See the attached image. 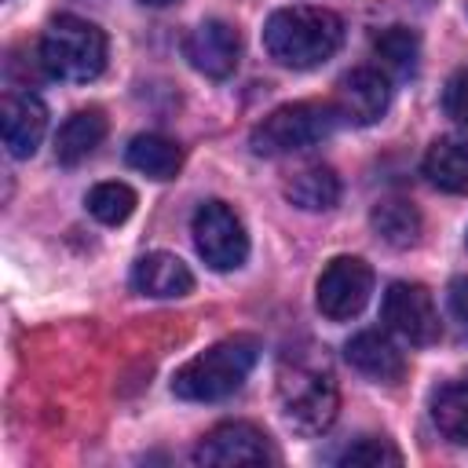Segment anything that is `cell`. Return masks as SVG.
Returning <instances> with one entry per match:
<instances>
[{
	"mask_svg": "<svg viewBox=\"0 0 468 468\" xmlns=\"http://www.w3.org/2000/svg\"><path fill=\"white\" fill-rule=\"evenodd\" d=\"M278 399L282 417L300 435H322L340 410L336 377L318 351H292L278 369Z\"/></svg>",
	"mask_w": 468,
	"mask_h": 468,
	"instance_id": "obj_1",
	"label": "cell"
},
{
	"mask_svg": "<svg viewBox=\"0 0 468 468\" xmlns=\"http://www.w3.org/2000/svg\"><path fill=\"white\" fill-rule=\"evenodd\" d=\"M344 44V22L329 7H278L263 22V48L274 62L289 69H314L333 58Z\"/></svg>",
	"mask_w": 468,
	"mask_h": 468,
	"instance_id": "obj_2",
	"label": "cell"
},
{
	"mask_svg": "<svg viewBox=\"0 0 468 468\" xmlns=\"http://www.w3.org/2000/svg\"><path fill=\"white\" fill-rule=\"evenodd\" d=\"M260 358L256 336H227L172 373V395L183 402H219L234 395Z\"/></svg>",
	"mask_w": 468,
	"mask_h": 468,
	"instance_id": "obj_3",
	"label": "cell"
},
{
	"mask_svg": "<svg viewBox=\"0 0 468 468\" xmlns=\"http://www.w3.org/2000/svg\"><path fill=\"white\" fill-rule=\"evenodd\" d=\"M40 66L55 80L88 84L106 69V33L77 15H58L40 33Z\"/></svg>",
	"mask_w": 468,
	"mask_h": 468,
	"instance_id": "obj_4",
	"label": "cell"
},
{
	"mask_svg": "<svg viewBox=\"0 0 468 468\" xmlns=\"http://www.w3.org/2000/svg\"><path fill=\"white\" fill-rule=\"evenodd\" d=\"M336 121H340V113H336L333 102H318V99L285 102V106L271 110L249 132V146L260 157L296 154V150H307V146H318L322 139H329Z\"/></svg>",
	"mask_w": 468,
	"mask_h": 468,
	"instance_id": "obj_5",
	"label": "cell"
},
{
	"mask_svg": "<svg viewBox=\"0 0 468 468\" xmlns=\"http://www.w3.org/2000/svg\"><path fill=\"white\" fill-rule=\"evenodd\" d=\"M194 249L212 271H238L249 260V234L241 216L227 201H205L197 205L190 219Z\"/></svg>",
	"mask_w": 468,
	"mask_h": 468,
	"instance_id": "obj_6",
	"label": "cell"
},
{
	"mask_svg": "<svg viewBox=\"0 0 468 468\" xmlns=\"http://www.w3.org/2000/svg\"><path fill=\"white\" fill-rule=\"evenodd\" d=\"M380 322L402 336L406 344L413 347H428L439 340L442 325H439V311H435V300L424 285L417 282H391L384 300H380Z\"/></svg>",
	"mask_w": 468,
	"mask_h": 468,
	"instance_id": "obj_7",
	"label": "cell"
},
{
	"mask_svg": "<svg viewBox=\"0 0 468 468\" xmlns=\"http://www.w3.org/2000/svg\"><path fill=\"white\" fill-rule=\"evenodd\" d=\"M373 292V271L358 256H336L325 263L314 285V303L329 322H347L355 318Z\"/></svg>",
	"mask_w": 468,
	"mask_h": 468,
	"instance_id": "obj_8",
	"label": "cell"
},
{
	"mask_svg": "<svg viewBox=\"0 0 468 468\" xmlns=\"http://www.w3.org/2000/svg\"><path fill=\"white\" fill-rule=\"evenodd\" d=\"M197 464H274L278 450L263 428L249 420H223L194 446Z\"/></svg>",
	"mask_w": 468,
	"mask_h": 468,
	"instance_id": "obj_9",
	"label": "cell"
},
{
	"mask_svg": "<svg viewBox=\"0 0 468 468\" xmlns=\"http://www.w3.org/2000/svg\"><path fill=\"white\" fill-rule=\"evenodd\" d=\"M183 55H186V62H190L197 73H205V77H212V80H223V77H230V73L238 69L241 37H238L234 26H227V22H219V18H205V22H197V26L186 33Z\"/></svg>",
	"mask_w": 468,
	"mask_h": 468,
	"instance_id": "obj_10",
	"label": "cell"
},
{
	"mask_svg": "<svg viewBox=\"0 0 468 468\" xmlns=\"http://www.w3.org/2000/svg\"><path fill=\"white\" fill-rule=\"evenodd\" d=\"M336 113L351 124H373L388 113L391 106V84L380 69L373 66H358L351 73L340 77L336 84V99H333Z\"/></svg>",
	"mask_w": 468,
	"mask_h": 468,
	"instance_id": "obj_11",
	"label": "cell"
},
{
	"mask_svg": "<svg viewBox=\"0 0 468 468\" xmlns=\"http://www.w3.org/2000/svg\"><path fill=\"white\" fill-rule=\"evenodd\" d=\"M0 132L11 157H33L48 132V106L33 91H7L0 106Z\"/></svg>",
	"mask_w": 468,
	"mask_h": 468,
	"instance_id": "obj_12",
	"label": "cell"
},
{
	"mask_svg": "<svg viewBox=\"0 0 468 468\" xmlns=\"http://www.w3.org/2000/svg\"><path fill=\"white\" fill-rule=\"evenodd\" d=\"M344 358L369 380L377 384H399L406 377V355L377 329H362L347 340L344 347Z\"/></svg>",
	"mask_w": 468,
	"mask_h": 468,
	"instance_id": "obj_13",
	"label": "cell"
},
{
	"mask_svg": "<svg viewBox=\"0 0 468 468\" xmlns=\"http://www.w3.org/2000/svg\"><path fill=\"white\" fill-rule=\"evenodd\" d=\"M132 289L143 296L172 300V296H186L194 289V274L176 252H146L132 267Z\"/></svg>",
	"mask_w": 468,
	"mask_h": 468,
	"instance_id": "obj_14",
	"label": "cell"
},
{
	"mask_svg": "<svg viewBox=\"0 0 468 468\" xmlns=\"http://www.w3.org/2000/svg\"><path fill=\"white\" fill-rule=\"evenodd\" d=\"M424 176L442 194H468V135H442L424 154Z\"/></svg>",
	"mask_w": 468,
	"mask_h": 468,
	"instance_id": "obj_15",
	"label": "cell"
},
{
	"mask_svg": "<svg viewBox=\"0 0 468 468\" xmlns=\"http://www.w3.org/2000/svg\"><path fill=\"white\" fill-rule=\"evenodd\" d=\"M106 139V117L102 110H77L62 121L55 135V161L58 165H80L95 154V146Z\"/></svg>",
	"mask_w": 468,
	"mask_h": 468,
	"instance_id": "obj_16",
	"label": "cell"
},
{
	"mask_svg": "<svg viewBox=\"0 0 468 468\" xmlns=\"http://www.w3.org/2000/svg\"><path fill=\"white\" fill-rule=\"evenodd\" d=\"M285 197L303 212H325L340 201V179L329 165H307L289 176Z\"/></svg>",
	"mask_w": 468,
	"mask_h": 468,
	"instance_id": "obj_17",
	"label": "cell"
},
{
	"mask_svg": "<svg viewBox=\"0 0 468 468\" xmlns=\"http://www.w3.org/2000/svg\"><path fill=\"white\" fill-rule=\"evenodd\" d=\"M369 223H373L377 238L388 241V245H395V249L417 245V241H420V227H424L417 205H410V201H402V197H384V201H377L373 212H369Z\"/></svg>",
	"mask_w": 468,
	"mask_h": 468,
	"instance_id": "obj_18",
	"label": "cell"
},
{
	"mask_svg": "<svg viewBox=\"0 0 468 468\" xmlns=\"http://www.w3.org/2000/svg\"><path fill=\"white\" fill-rule=\"evenodd\" d=\"M431 420L442 439L468 446V380H446L431 391Z\"/></svg>",
	"mask_w": 468,
	"mask_h": 468,
	"instance_id": "obj_19",
	"label": "cell"
},
{
	"mask_svg": "<svg viewBox=\"0 0 468 468\" xmlns=\"http://www.w3.org/2000/svg\"><path fill=\"white\" fill-rule=\"evenodd\" d=\"M128 165L150 179H172L183 168V150L172 139L146 132V135H135L128 143Z\"/></svg>",
	"mask_w": 468,
	"mask_h": 468,
	"instance_id": "obj_20",
	"label": "cell"
},
{
	"mask_svg": "<svg viewBox=\"0 0 468 468\" xmlns=\"http://www.w3.org/2000/svg\"><path fill=\"white\" fill-rule=\"evenodd\" d=\"M373 55L391 77H410L420 58V40L410 26H388L373 37Z\"/></svg>",
	"mask_w": 468,
	"mask_h": 468,
	"instance_id": "obj_21",
	"label": "cell"
},
{
	"mask_svg": "<svg viewBox=\"0 0 468 468\" xmlns=\"http://www.w3.org/2000/svg\"><path fill=\"white\" fill-rule=\"evenodd\" d=\"M84 205H88V212L99 223L117 227V223H124L135 212V190L128 183H95L88 190V201Z\"/></svg>",
	"mask_w": 468,
	"mask_h": 468,
	"instance_id": "obj_22",
	"label": "cell"
},
{
	"mask_svg": "<svg viewBox=\"0 0 468 468\" xmlns=\"http://www.w3.org/2000/svg\"><path fill=\"white\" fill-rule=\"evenodd\" d=\"M340 464H362V468H384V464H402V453L391 446V439L384 435H362L351 446H344V453L336 457Z\"/></svg>",
	"mask_w": 468,
	"mask_h": 468,
	"instance_id": "obj_23",
	"label": "cell"
},
{
	"mask_svg": "<svg viewBox=\"0 0 468 468\" xmlns=\"http://www.w3.org/2000/svg\"><path fill=\"white\" fill-rule=\"evenodd\" d=\"M442 110L450 121L468 128V66H461L442 88Z\"/></svg>",
	"mask_w": 468,
	"mask_h": 468,
	"instance_id": "obj_24",
	"label": "cell"
},
{
	"mask_svg": "<svg viewBox=\"0 0 468 468\" xmlns=\"http://www.w3.org/2000/svg\"><path fill=\"white\" fill-rule=\"evenodd\" d=\"M446 303H450V314L453 322L461 325V333L468 336V274H457L446 289Z\"/></svg>",
	"mask_w": 468,
	"mask_h": 468,
	"instance_id": "obj_25",
	"label": "cell"
},
{
	"mask_svg": "<svg viewBox=\"0 0 468 468\" xmlns=\"http://www.w3.org/2000/svg\"><path fill=\"white\" fill-rule=\"evenodd\" d=\"M143 4H150V7H165V4H172V0H143Z\"/></svg>",
	"mask_w": 468,
	"mask_h": 468,
	"instance_id": "obj_26",
	"label": "cell"
},
{
	"mask_svg": "<svg viewBox=\"0 0 468 468\" xmlns=\"http://www.w3.org/2000/svg\"><path fill=\"white\" fill-rule=\"evenodd\" d=\"M464 241H468V238H464Z\"/></svg>",
	"mask_w": 468,
	"mask_h": 468,
	"instance_id": "obj_27",
	"label": "cell"
}]
</instances>
